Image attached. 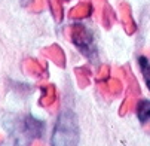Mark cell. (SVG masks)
Listing matches in <instances>:
<instances>
[{"mask_svg":"<svg viewBox=\"0 0 150 146\" xmlns=\"http://www.w3.org/2000/svg\"><path fill=\"white\" fill-rule=\"evenodd\" d=\"M79 125L71 110H64L55 124L52 134V146H77Z\"/></svg>","mask_w":150,"mask_h":146,"instance_id":"obj_1","label":"cell"},{"mask_svg":"<svg viewBox=\"0 0 150 146\" xmlns=\"http://www.w3.org/2000/svg\"><path fill=\"white\" fill-rule=\"evenodd\" d=\"M69 36L71 42L77 46V49L89 60L97 58V48L94 45L92 33L82 24H74L69 27Z\"/></svg>","mask_w":150,"mask_h":146,"instance_id":"obj_2","label":"cell"},{"mask_svg":"<svg viewBox=\"0 0 150 146\" xmlns=\"http://www.w3.org/2000/svg\"><path fill=\"white\" fill-rule=\"evenodd\" d=\"M119 14H120V23L126 31V34H134L137 31V24L132 18V12H131V6L126 2H120L119 5Z\"/></svg>","mask_w":150,"mask_h":146,"instance_id":"obj_3","label":"cell"},{"mask_svg":"<svg viewBox=\"0 0 150 146\" xmlns=\"http://www.w3.org/2000/svg\"><path fill=\"white\" fill-rule=\"evenodd\" d=\"M43 55L51 58L57 66L59 67H64L66 66V55H64V51L58 46V45H51L49 48H46L43 51Z\"/></svg>","mask_w":150,"mask_h":146,"instance_id":"obj_4","label":"cell"},{"mask_svg":"<svg viewBox=\"0 0 150 146\" xmlns=\"http://www.w3.org/2000/svg\"><path fill=\"white\" fill-rule=\"evenodd\" d=\"M92 9H94V6H92L91 3L82 2V3H79L77 6H74V8L70 11L69 16L73 18V19H82V18L89 16V15L92 14Z\"/></svg>","mask_w":150,"mask_h":146,"instance_id":"obj_5","label":"cell"},{"mask_svg":"<svg viewBox=\"0 0 150 146\" xmlns=\"http://www.w3.org/2000/svg\"><path fill=\"white\" fill-rule=\"evenodd\" d=\"M24 130L28 136L31 137H39L42 134V130H43V122L37 121L33 116H28L24 122Z\"/></svg>","mask_w":150,"mask_h":146,"instance_id":"obj_6","label":"cell"},{"mask_svg":"<svg viewBox=\"0 0 150 146\" xmlns=\"http://www.w3.org/2000/svg\"><path fill=\"white\" fill-rule=\"evenodd\" d=\"M24 69H25L27 73L31 75V76H43V75H46V72H45V66H43V64H40L39 61H36V60H33V58L25 60V63H24Z\"/></svg>","mask_w":150,"mask_h":146,"instance_id":"obj_7","label":"cell"},{"mask_svg":"<svg viewBox=\"0 0 150 146\" xmlns=\"http://www.w3.org/2000/svg\"><path fill=\"white\" fill-rule=\"evenodd\" d=\"M42 93H43V95H42V98H40V104H42V106H49V104H52L57 100L55 87L51 85V83L42 87Z\"/></svg>","mask_w":150,"mask_h":146,"instance_id":"obj_8","label":"cell"},{"mask_svg":"<svg viewBox=\"0 0 150 146\" xmlns=\"http://www.w3.org/2000/svg\"><path fill=\"white\" fill-rule=\"evenodd\" d=\"M137 106V115L141 122H150V101L149 100H141L135 103Z\"/></svg>","mask_w":150,"mask_h":146,"instance_id":"obj_9","label":"cell"},{"mask_svg":"<svg viewBox=\"0 0 150 146\" xmlns=\"http://www.w3.org/2000/svg\"><path fill=\"white\" fill-rule=\"evenodd\" d=\"M116 21V14L115 11L109 6V5H104L103 11H101V23L105 28H110L112 24Z\"/></svg>","mask_w":150,"mask_h":146,"instance_id":"obj_10","label":"cell"},{"mask_svg":"<svg viewBox=\"0 0 150 146\" xmlns=\"http://www.w3.org/2000/svg\"><path fill=\"white\" fill-rule=\"evenodd\" d=\"M76 76H77V80H79V85L82 88H85L89 83L91 70H88V67H77L76 69Z\"/></svg>","mask_w":150,"mask_h":146,"instance_id":"obj_11","label":"cell"},{"mask_svg":"<svg viewBox=\"0 0 150 146\" xmlns=\"http://www.w3.org/2000/svg\"><path fill=\"white\" fill-rule=\"evenodd\" d=\"M138 64H140V69H141V73L146 79V83H147V88L150 90V63L146 57H138Z\"/></svg>","mask_w":150,"mask_h":146,"instance_id":"obj_12","label":"cell"},{"mask_svg":"<svg viewBox=\"0 0 150 146\" xmlns=\"http://www.w3.org/2000/svg\"><path fill=\"white\" fill-rule=\"evenodd\" d=\"M122 90H123V85L119 79H112V80L107 82V91H110L112 94L117 95V94L122 93Z\"/></svg>","mask_w":150,"mask_h":146,"instance_id":"obj_13","label":"cell"},{"mask_svg":"<svg viewBox=\"0 0 150 146\" xmlns=\"http://www.w3.org/2000/svg\"><path fill=\"white\" fill-rule=\"evenodd\" d=\"M51 9H52V14H54V18H55V21H59L62 19V8H61V2L59 0H51Z\"/></svg>","mask_w":150,"mask_h":146,"instance_id":"obj_14","label":"cell"},{"mask_svg":"<svg viewBox=\"0 0 150 146\" xmlns=\"http://www.w3.org/2000/svg\"><path fill=\"white\" fill-rule=\"evenodd\" d=\"M135 97H132V95H126V100L122 103V108H120V115H125V113H128L131 110V108L132 106H135Z\"/></svg>","mask_w":150,"mask_h":146,"instance_id":"obj_15","label":"cell"},{"mask_svg":"<svg viewBox=\"0 0 150 146\" xmlns=\"http://www.w3.org/2000/svg\"><path fill=\"white\" fill-rule=\"evenodd\" d=\"M43 8H45V0H33V3H31L33 12H40V11H43Z\"/></svg>","mask_w":150,"mask_h":146,"instance_id":"obj_16","label":"cell"},{"mask_svg":"<svg viewBox=\"0 0 150 146\" xmlns=\"http://www.w3.org/2000/svg\"><path fill=\"white\" fill-rule=\"evenodd\" d=\"M107 76H109V67L107 66H103L101 69H100V72H98V75H97V79L98 80H104V79H107Z\"/></svg>","mask_w":150,"mask_h":146,"instance_id":"obj_17","label":"cell"},{"mask_svg":"<svg viewBox=\"0 0 150 146\" xmlns=\"http://www.w3.org/2000/svg\"><path fill=\"white\" fill-rule=\"evenodd\" d=\"M19 2H21V5H23V6H27V5L33 3V0H19Z\"/></svg>","mask_w":150,"mask_h":146,"instance_id":"obj_18","label":"cell"}]
</instances>
